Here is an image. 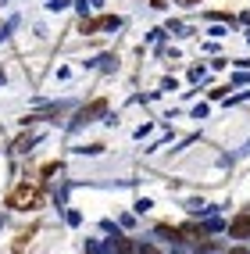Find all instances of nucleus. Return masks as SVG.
<instances>
[{"instance_id": "1", "label": "nucleus", "mask_w": 250, "mask_h": 254, "mask_svg": "<svg viewBox=\"0 0 250 254\" xmlns=\"http://www.w3.org/2000/svg\"><path fill=\"white\" fill-rule=\"evenodd\" d=\"M4 204L11 211H36V208H43V190H40V186H29V183H18L7 193Z\"/></svg>"}, {"instance_id": "2", "label": "nucleus", "mask_w": 250, "mask_h": 254, "mask_svg": "<svg viewBox=\"0 0 250 254\" xmlns=\"http://www.w3.org/2000/svg\"><path fill=\"white\" fill-rule=\"evenodd\" d=\"M229 236H240V240H247L250 236V215H240L229 222Z\"/></svg>"}, {"instance_id": "3", "label": "nucleus", "mask_w": 250, "mask_h": 254, "mask_svg": "<svg viewBox=\"0 0 250 254\" xmlns=\"http://www.w3.org/2000/svg\"><path fill=\"white\" fill-rule=\"evenodd\" d=\"M118 18L114 14H104V18H93V22H82V32H97V29H114Z\"/></svg>"}, {"instance_id": "4", "label": "nucleus", "mask_w": 250, "mask_h": 254, "mask_svg": "<svg viewBox=\"0 0 250 254\" xmlns=\"http://www.w3.org/2000/svg\"><path fill=\"white\" fill-rule=\"evenodd\" d=\"M36 233H40V226H32V229H25V233H18V240H14V244H11V251H14V254H22V251L29 247V240H32V236H36Z\"/></svg>"}, {"instance_id": "5", "label": "nucleus", "mask_w": 250, "mask_h": 254, "mask_svg": "<svg viewBox=\"0 0 250 254\" xmlns=\"http://www.w3.org/2000/svg\"><path fill=\"white\" fill-rule=\"evenodd\" d=\"M104 108H107V100H97V104H93V108H86V111H82V115H79V122H90V118H97V115H100V111H104Z\"/></svg>"}, {"instance_id": "6", "label": "nucleus", "mask_w": 250, "mask_h": 254, "mask_svg": "<svg viewBox=\"0 0 250 254\" xmlns=\"http://www.w3.org/2000/svg\"><path fill=\"white\" fill-rule=\"evenodd\" d=\"M140 254H157V251H154V247H143V251H140Z\"/></svg>"}, {"instance_id": "7", "label": "nucleus", "mask_w": 250, "mask_h": 254, "mask_svg": "<svg viewBox=\"0 0 250 254\" xmlns=\"http://www.w3.org/2000/svg\"><path fill=\"white\" fill-rule=\"evenodd\" d=\"M179 4H186V7H190V4H200V0H179Z\"/></svg>"}, {"instance_id": "8", "label": "nucleus", "mask_w": 250, "mask_h": 254, "mask_svg": "<svg viewBox=\"0 0 250 254\" xmlns=\"http://www.w3.org/2000/svg\"><path fill=\"white\" fill-rule=\"evenodd\" d=\"M232 254H247V251H243V247H236V251H232Z\"/></svg>"}]
</instances>
